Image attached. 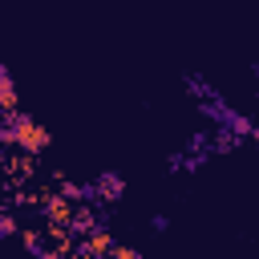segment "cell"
Here are the masks:
<instances>
[{
    "label": "cell",
    "mask_w": 259,
    "mask_h": 259,
    "mask_svg": "<svg viewBox=\"0 0 259 259\" xmlns=\"http://www.w3.org/2000/svg\"><path fill=\"white\" fill-rule=\"evenodd\" d=\"M16 101H20V97H16V85H12V77L0 69V113H4V109H16Z\"/></svg>",
    "instance_id": "cell-2"
},
{
    "label": "cell",
    "mask_w": 259,
    "mask_h": 259,
    "mask_svg": "<svg viewBox=\"0 0 259 259\" xmlns=\"http://www.w3.org/2000/svg\"><path fill=\"white\" fill-rule=\"evenodd\" d=\"M4 138H12L20 150H45V146H49V130L36 125L32 117H16L12 130H4Z\"/></svg>",
    "instance_id": "cell-1"
},
{
    "label": "cell",
    "mask_w": 259,
    "mask_h": 259,
    "mask_svg": "<svg viewBox=\"0 0 259 259\" xmlns=\"http://www.w3.org/2000/svg\"><path fill=\"white\" fill-rule=\"evenodd\" d=\"M105 259H138V251H130V247H113Z\"/></svg>",
    "instance_id": "cell-3"
}]
</instances>
